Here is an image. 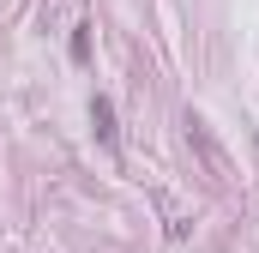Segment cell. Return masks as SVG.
Instances as JSON below:
<instances>
[{"instance_id":"1","label":"cell","mask_w":259,"mask_h":253,"mask_svg":"<svg viewBox=\"0 0 259 253\" xmlns=\"http://www.w3.org/2000/svg\"><path fill=\"white\" fill-rule=\"evenodd\" d=\"M91 133H97L103 145H115V103H109V97L91 103Z\"/></svg>"},{"instance_id":"2","label":"cell","mask_w":259,"mask_h":253,"mask_svg":"<svg viewBox=\"0 0 259 253\" xmlns=\"http://www.w3.org/2000/svg\"><path fill=\"white\" fill-rule=\"evenodd\" d=\"M72 61H91V24L72 30Z\"/></svg>"}]
</instances>
